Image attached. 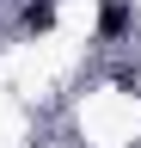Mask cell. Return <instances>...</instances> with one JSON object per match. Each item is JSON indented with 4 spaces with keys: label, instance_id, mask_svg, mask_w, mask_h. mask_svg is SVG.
<instances>
[{
    "label": "cell",
    "instance_id": "2",
    "mask_svg": "<svg viewBox=\"0 0 141 148\" xmlns=\"http://www.w3.org/2000/svg\"><path fill=\"white\" fill-rule=\"evenodd\" d=\"M19 25H25V31H31V37H43V31H49V25H55V0H31V6H25V12H19Z\"/></svg>",
    "mask_w": 141,
    "mask_h": 148
},
{
    "label": "cell",
    "instance_id": "1",
    "mask_svg": "<svg viewBox=\"0 0 141 148\" xmlns=\"http://www.w3.org/2000/svg\"><path fill=\"white\" fill-rule=\"evenodd\" d=\"M135 25V6L129 0H104V12H98V37H123Z\"/></svg>",
    "mask_w": 141,
    "mask_h": 148
}]
</instances>
